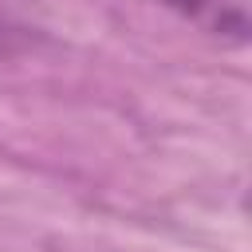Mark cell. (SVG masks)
<instances>
[{"label":"cell","mask_w":252,"mask_h":252,"mask_svg":"<svg viewBox=\"0 0 252 252\" xmlns=\"http://www.w3.org/2000/svg\"><path fill=\"white\" fill-rule=\"evenodd\" d=\"M154 4L224 47H244L252 35L248 0H154Z\"/></svg>","instance_id":"1"},{"label":"cell","mask_w":252,"mask_h":252,"mask_svg":"<svg viewBox=\"0 0 252 252\" xmlns=\"http://www.w3.org/2000/svg\"><path fill=\"white\" fill-rule=\"evenodd\" d=\"M39 39H43V28H39L24 8L0 0V59H12V55H20V51L35 47Z\"/></svg>","instance_id":"2"}]
</instances>
